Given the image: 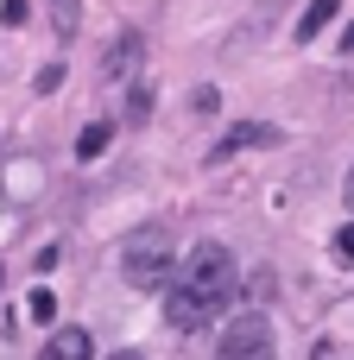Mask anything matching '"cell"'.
Here are the masks:
<instances>
[{"instance_id":"cell-9","label":"cell","mask_w":354,"mask_h":360,"mask_svg":"<svg viewBox=\"0 0 354 360\" xmlns=\"http://www.w3.org/2000/svg\"><path fill=\"white\" fill-rule=\"evenodd\" d=\"M51 32H57V38H76V32H82V6H76V0H51Z\"/></svg>"},{"instance_id":"cell-6","label":"cell","mask_w":354,"mask_h":360,"mask_svg":"<svg viewBox=\"0 0 354 360\" xmlns=\"http://www.w3.org/2000/svg\"><path fill=\"white\" fill-rule=\"evenodd\" d=\"M89 354H95V335L89 329H51L44 360H89Z\"/></svg>"},{"instance_id":"cell-17","label":"cell","mask_w":354,"mask_h":360,"mask_svg":"<svg viewBox=\"0 0 354 360\" xmlns=\"http://www.w3.org/2000/svg\"><path fill=\"white\" fill-rule=\"evenodd\" d=\"M0 291H6V266H0Z\"/></svg>"},{"instance_id":"cell-8","label":"cell","mask_w":354,"mask_h":360,"mask_svg":"<svg viewBox=\"0 0 354 360\" xmlns=\"http://www.w3.org/2000/svg\"><path fill=\"white\" fill-rule=\"evenodd\" d=\"M108 139H114V127H108V120L82 127V133H76V158H82V165H89V158H101V152H108Z\"/></svg>"},{"instance_id":"cell-5","label":"cell","mask_w":354,"mask_h":360,"mask_svg":"<svg viewBox=\"0 0 354 360\" xmlns=\"http://www.w3.org/2000/svg\"><path fill=\"white\" fill-rule=\"evenodd\" d=\"M279 139V127H266V120H241V127H228L215 146H209V165H228L234 152H247V146H272Z\"/></svg>"},{"instance_id":"cell-7","label":"cell","mask_w":354,"mask_h":360,"mask_svg":"<svg viewBox=\"0 0 354 360\" xmlns=\"http://www.w3.org/2000/svg\"><path fill=\"white\" fill-rule=\"evenodd\" d=\"M336 13H342V0H310V6H304V19H298V44H310V38H323Z\"/></svg>"},{"instance_id":"cell-13","label":"cell","mask_w":354,"mask_h":360,"mask_svg":"<svg viewBox=\"0 0 354 360\" xmlns=\"http://www.w3.org/2000/svg\"><path fill=\"white\" fill-rule=\"evenodd\" d=\"M336 259H348V266H354V221L336 234Z\"/></svg>"},{"instance_id":"cell-3","label":"cell","mask_w":354,"mask_h":360,"mask_svg":"<svg viewBox=\"0 0 354 360\" xmlns=\"http://www.w3.org/2000/svg\"><path fill=\"white\" fill-rule=\"evenodd\" d=\"M215 360H279V329L266 310H241L215 329Z\"/></svg>"},{"instance_id":"cell-16","label":"cell","mask_w":354,"mask_h":360,"mask_svg":"<svg viewBox=\"0 0 354 360\" xmlns=\"http://www.w3.org/2000/svg\"><path fill=\"white\" fill-rule=\"evenodd\" d=\"M108 360H139V354H133V348H120V354H108Z\"/></svg>"},{"instance_id":"cell-1","label":"cell","mask_w":354,"mask_h":360,"mask_svg":"<svg viewBox=\"0 0 354 360\" xmlns=\"http://www.w3.org/2000/svg\"><path fill=\"white\" fill-rule=\"evenodd\" d=\"M241 291V266H234V253L222 247V240H196L190 247V259L177 266V278H171V291H165V323L171 329H209L222 310H228V297Z\"/></svg>"},{"instance_id":"cell-4","label":"cell","mask_w":354,"mask_h":360,"mask_svg":"<svg viewBox=\"0 0 354 360\" xmlns=\"http://www.w3.org/2000/svg\"><path fill=\"white\" fill-rule=\"evenodd\" d=\"M139 70H146V32L139 25H127L108 51H101V82H139Z\"/></svg>"},{"instance_id":"cell-14","label":"cell","mask_w":354,"mask_h":360,"mask_svg":"<svg viewBox=\"0 0 354 360\" xmlns=\"http://www.w3.org/2000/svg\"><path fill=\"white\" fill-rule=\"evenodd\" d=\"M0 19H6V25H19V19H25V0H6V6H0Z\"/></svg>"},{"instance_id":"cell-2","label":"cell","mask_w":354,"mask_h":360,"mask_svg":"<svg viewBox=\"0 0 354 360\" xmlns=\"http://www.w3.org/2000/svg\"><path fill=\"white\" fill-rule=\"evenodd\" d=\"M120 278H127L133 291H171V278H177L171 234H165V228H139V234L127 240V253H120Z\"/></svg>"},{"instance_id":"cell-15","label":"cell","mask_w":354,"mask_h":360,"mask_svg":"<svg viewBox=\"0 0 354 360\" xmlns=\"http://www.w3.org/2000/svg\"><path fill=\"white\" fill-rule=\"evenodd\" d=\"M342 202H348V215H354V165H348V177H342Z\"/></svg>"},{"instance_id":"cell-11","label":"cell","mask_w":354,"mask_h":360,"mask_svg":"<svg viewBox=\"0 0 354 360\" xmlns=\"http://www.w3.org/2000/svg\"><path fill=\"white\" fill-rule=\"evenodd\" d=\"M57 82H63V63H44L38 70V95H57Z\"/></svg>"},{"instance_id":"cell-10","label":"cell","mask_w":354,"mask_h":360,"mask_svg":"<svg viewBox=\"0 0 354 360\" xmlns=\"http://www.w3.org/2000/svg\"><path fill=\"white\" fill-rule=\"evenodd\" d=\"M139 120H152V82L146 76L127 89V127H139Z\"/></svg>"},{"instance_id":"cell-12","label":"cell","mask_w":354,"mask_h":360,"mask_svg":"<svg viewBox=\"0 0 354 360\" xmlns=\"http://www.w3.org/2000/svg\"><path fill=\"white\" fill-rule=\"evenodd\" d=\"M32 316L51 323V316H57V297H51V291H32Z\"/></svg>"}]
</instances>
